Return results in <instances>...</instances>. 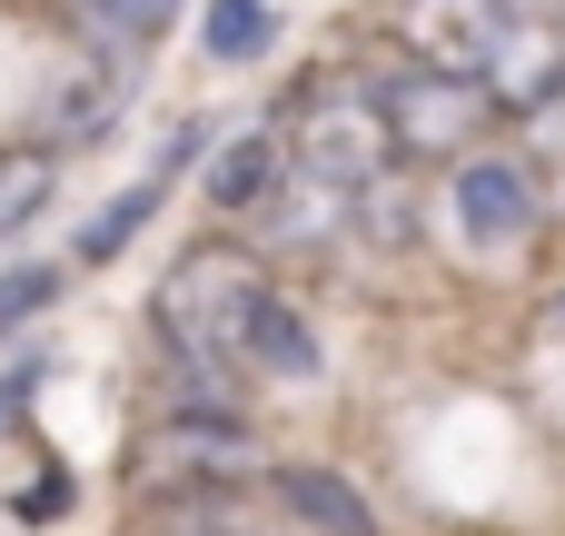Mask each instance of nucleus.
<instances>
[{
  "label": "nucleus",
  "mask_w": 565,
  "mask_h": 536,
  "mask_svg": "<svg viewBox=\"0 0 565 536\" xmlns=\"http://www.w3.org/2000/svg\"><path fill=\"white\" fill-rule=\"evenodd\" d=\"M199 40H209V60H258L278 40V10L268 0H209L199 10Z\"/></svg>",
  "instance_id": "9d476101"
},
{
  "label": "nucleus",
  "mask_w": 565,
  "mask_h": 536,
  "mask_svg": "<svg viewBox=\"0 0 565 536\" xmlns=\"http://www.w3.org/2000/svg\"><path fill=\"white\" fill-rule=\"evenodd\" d=\"M159 467L169 477H199V487L238 477L248 467V418L238 408H169L159 418Z\"/></svg>",
  "instance_id": "423d86ee"
},
{
  "label": "nucleus",
  "mask_w": 565,
  "mask_h": 536,
  "mask_svg": "<svg viewBox=\"0 0 565 536\" xmlns=\"http://www.w3.org/2000/svg\"><path fill=\"white\" fill-rule=\"evenodd\" d=\"M298 159L318 169V189H367L377 179V159H387V119H377V90H358V99H328L308 129H298Z\"/></svg>",
  "instance_id": "7ed1b4c3"
},
{
  "label": "nucleus",
  "mask_w": 565,
  "mask_h": 536,
  "mask_svg": "<svg viewBox=\"0 0 565 536\" xmlns=\"http://www.w3.org/2000/svg\"><path fill=\"white\" fill-rule=\"evenodd\" d=\"M79 20H89V40H99L109 60H129V50H149V40L179 20V0H79Z\"/></svg>",
  "instance_id": "1a4fd4ad"
},
{
  "label": "nucleus",
  "mask_w": 565,
  "mask_h": 536,
  "mask_svg": "<svg viewBox=\"0 0 565 536\" xmlns=\"http://www.w3.org/2000/svg\"><path fill=\"white\" fill-rule=\"evenodd\" d=\"M60 497H70V477H40V487L20 497V517H30V527H50V507H60Z\"/></svg>",
  "instance_id": "2eb2a0df"
},
{
  "label": "nucleus",
  "mask_w": 565,
  "mask_h": 536,
  "mask_svg": "<svg viewBox=\"0 0 565 536\" xmlns=\"http://www.w3.org/2000/svg\"><path fill=\"white\" fill-rule=\"evenodd\" d=\"M238 358H248L258 378H288V388H308V378L328 368V348H318L308 308H298V298H278V288H258V308H248V328H238Z\"/></svg>",
  "instance_id": "0eeeda50"
},
{
  "label": "nucleus",
  "mask_w": 565,
  "mask_h": 536,
  "mask_svg": "<svg viewBox=\"0 0 565 536\" xmlns=\"http://www.w3.org/2000/svg\"><path fill=\"white\" fill-rule=\"evenodd\" d=\"M258 288H268V278H258L238 249H189V259L159 278V308H149L159 338H169V368H209V378H228Z\"/></svg>",
  "instance_id": "f257e3e1"
},
{
  "label": "nucleus",
  "mask_w": 565,
  "mask_h": 536,
  "mask_svg": "<svg viewBox=\"0 0 565 536\" xmlns=\"http://www.w3.org/2000/svg\"><path fill=\"white\" fill-rule=\"evenodd\" d=\"M159 536H268V527H248L218 487H179V497L159 507Z\"/></svg>",
  "instance_id": "f8f14e48"
},
{
  "label": "nucleus",
  "mask_w": 565,
  "mask_h": 536,
  "mask_svg": "<svg viewBox=\"0 0 565 536\" xmlns=\"http://www.w3.org/2000/svg\"><path fill=\"white\" fill-rule=\"evenodd\" d=\"M40 199H50V149L0 159V239H10V229H30V219H40Z\"/></svg>",
  "instance_id": "ddd939ff"
},
{
  "label": "nucleus",
  "mask_w": 565,
  "mask_h": 536,
  "mask_svg": "<svg viewBox=\"0 0 565 536\" xmlns=\"http://www.w3.org/2000/svg\"><path fill=\"white\" fill-rule=\"evenodd\" d=\"M477 80L467 70H407L377 90V119H387V149H457L477 129Z\"/></svg>",
  "instance_id": "f03ea898"
},
{
  "label": "nucleus",
  "mask_w": 565,
  "mask_h": 536,
  "mask_svg": "<svg viewBox=\"0 0 565 536\" xmlns=\"http://www.w3.org/2000/svg\"><path fill=\"white\" fill-rule=\"evenodd\" d=\"M268 507H278V517H298L308 536H377L367 487H358V477H338V467H308V458L268 467Z\"/></svg>",
  "instance_id": "39448f33"
},
{
  "label": "nucleus",
  "mask_w": 565,
  "mask_h": 536,
  "mask_svg": "<svg viewBox=\"0 0 565 536\" xmlns=\"http://www.w3.org/2000/svg\"><path fill=\"white\" fill-rule=\"evenodd\" d=\"M457 229H467V249H516L536 229V169L526 159H467L457 169Z\"/></svg>",
  "instance_id": "20e7f679"
},
{
  "label": "nucleus",
  "mask_w": 565,
  "mask_h": 536,
  "mask_svg": "<svg viewBox=\"0 0 565 536\" xmlns=\"http://www.w3.org/2000/svg\"><path fill=\"white\" fill-rule=\"evenodd\" d=\"M268 189H278V129H248V139H228V149H209V209H268Z\"/></svg>",
  "instance_id": "6e6552de"
},
{
  "label": "nucleus",
  "mask_w": 565,
  "mask_h": 536,
  "mask_svg": "<svg viewBox=\"0 0 565 536\" xmlns=\"http://www.w3.org/2000/svg\"><path fill=\"white\" fill-rule=\"evenodd\" d=\"M50 298H60V269H50V259H10V269H0V328L40 318Z\"/></svg>",
  "instance_id": "4468645a"
},
{
  "label": "nucleus",
  "mask_w": 565,
  "mask_h": 536,
  "mask_svg": "<svg viewBox=\"0 0 565 536\" xmlns=\"http://www.w3.org/2000/svg\"><path fill=\"white\" fill-rule=\"evenodd\" d=\"M149 209H159V179L119 189V199H109V209H99V219L79 229V269H109V259H119V249H129L139 229H149Z\"/></svg>",
  "instance_id": "9b49d317"
}]
</instances>
